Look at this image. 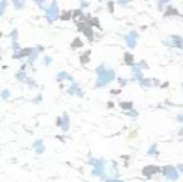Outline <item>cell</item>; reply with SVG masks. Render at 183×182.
<instances>
[{"label": "cell", "instance_id": "cell-4", "mask_svg": "<svg viewBox=\"0 0 183 182\" xmlns=\"http://www.w3.org/2000/svg\"><path fill=\"white\" fill-rule=\"evenodd\" d=\"M26 80H28V81H32V80H30V79H26ZM29 85H30V86H31V85H32V86H34V85H35V84H34V82H29Z\"/></svg>", "mask_w": 183, "mask_h": 182}, {"label": "cell", "instance_id": "cell-1", "mask_svg": "<svg viewBox=\"0 0 183 182\" xmlns=\"http://www.w3.org/2000/svg\"><path fill=\"white\" fill-rule=\"evenodd\" d=\"M16 78H17V79H19L20 81H24V80L26 79V75H25V72H24V71H23V72L20 71V72H19V74H17V75H16Z\"/></svg>", "mask_w": 183, "mask_h": 182}, {"label": "cell", "instance_id": "cell-2", "mask_svg": "<svg viewBox=\"0 0 183 182\" xmlns=\"http://www.w3.org/2000/svg\"><path fill=\"white\" fill-rule=\"evenodd\" d=\"M9 95H10V94H9V91H8V90H4L3 93H2V97H3V99H6Z\"/></svg>", "mask_w": 183, "mask_h": 182}, {"label": "cell", "instance_id": "cell-3", "mask_svg": "<svg viewBox=\"0 0 183 182\" xmlns=\"http://www.w3.org/2000/svg\"><path fill=\"white\" fill-rule=\"evenodd\" d=\"M44 61H45V63H44L45 65H49V64H51V63H52V59H50V58H47V56H46V58L44 59Z\"/></svg>", "mask_w": 183, "mask_h": 182}, {"label": "cell", "instance_id": "cell-5", "mask_svg": "<svg viewBox=\"0 0 183 182\" xmlns=\"http://www.w3.org/2000/svg\"><path fill=\"white\" fill-rule=\"evenodd\" d=\"M122 2H123V0H122Z\"/></svg>", "mask_w": 183, "mask_h": 182}]
</instances>
